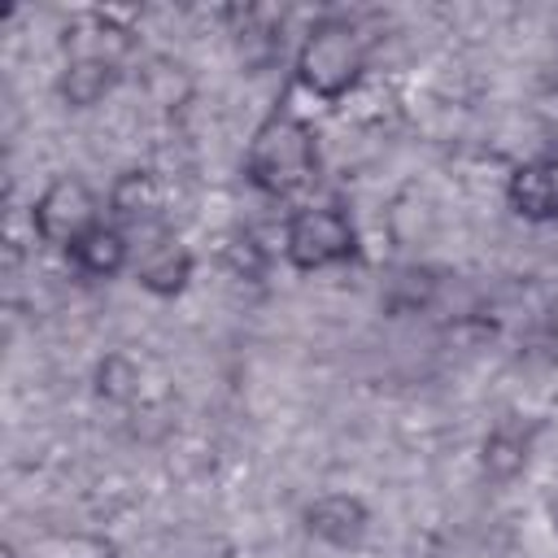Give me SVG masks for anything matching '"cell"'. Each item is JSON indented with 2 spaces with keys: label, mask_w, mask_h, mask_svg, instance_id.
Instances as JSON below:
<instances>
[{
  "label": "cell",
  "mask_w": 558,
  "mask_h": 558,
  "mask_svg": "<svg viewBox=\"0 0 558 558\" xmlns=\"http://www.w3.org/2000/svg\"><path fill=\"white\" fill-rule=\"evenodd\" d=\"M506 201L523 222H558V157H536L514 166Z\"/></svg>",
  "instance_id": "obj_8"
},
{
  "label": "cell",
  "mask_w": 558,
  "mask_h": 558,
  "mask_svg": "<svg viewBox=\"0 0 558 558\" xmlns=\"http://www.w3.org/2000/svg\"><path fill=\"white\" fill-rule=\"evenodd\" d=\"M292 70H296V83H301L310 96H318V100H327V105L344 100V96L357 87L362 70H366V48H362L357 26H353L349 17H331V13L318 17V22L305 31Z\"/></svg>",
  "instance_id": "obj_2"
},
{
  "label": "cell",
  "mask_w": 558,
  "mask_h": 558,
  "mask_svg": "<svg viewBox=\"0 0 558 558\" xmlns=\"http://www.w3.org/2000/svg\"><path fill=\"white\" fill-rule=\"evenodd\" d=\"M480 466H484L488 480L510 484V480L523 475V466H527V436H523L519 427H510V423H497V427L484 436V445H480Z\"/></svg>",
  "instance_id": "obj_11"
},
{
  "label": "cell",
  "mask_w": 558,
  "mask_h": 558,
  "mask_svg": "<svg viewBox=\"0 0 558 558\" xmlns=\"http://www.w3.org/2000/svg\"><path fill=\"white\" fill-rule=\"evenodd\" d=\"M122 78V65L118 61H105V57H65L61 74H57V96L70 105V109H92L100 105Z\"/></svg>",
  "instance_id": "obj_9"
},
{
  "label": "cell",
  "mask_w": 558,
  "mask_h": 558,
  "mask_svg": "<svg viewBox=\"0 0 558 558\" xmlns=\"http://www.w3.org/2000/svg\"><path fill=\"white\" fill-rule=\"evenodd\" d=\"M301 523H305V532L318 536L323 545L357 549V545L366 541V532H371V510H366V501L353 497V493H323V497H314V501L305 506Z\"/></svg>",
  "instance_id": "obj_5"
},
{
  "label": "cell",
  "mask_w": 558,
  "mask_h": 558,
  "mask_svg": "<svg viewBox=\"0 0 558 558\" xmlns=\"http://www.w3.org/2000/svg\"><path fill=\"white\" fill-rule=\"evenodd\" d=\"M318 166V135L292 105L270 109L244 153V179L270 201H292L314 187Z\"/></svg>",
  "instance_id": "obj_1"
},
{
  "label": "cell",
  "mask_w": 558,
  "mask_h": 558,
  "mask_svg": "<svg viewBox=\"0 0 558 558\" xmlns=\"http://www.w3.org/2000/svg\"><path fill=\"white\" fill-rule=\"evenodd\" d=\"M105 205H109V222L113 227H122V231H153L161 222L166 196H161V183H157L153 170L131 166V170L113 174Z\"/></svg>",
  "instance_id": "obj_6"
},
{
  "label": "cell",
  "mask_w": 558,
  "mask_h": 558,
  "mask_svg": "<svg viewBox=\"0 0 558 558\" xmlns=\"http://www.w3.org/2000/svg\"><path fill=\"white\" fill-rule=\"evenodd\" d=\"M70 262L78 275L87 279H113L131 266V235L113 222H96L74 248H70Z\"/></svg>",
  "instance_id": "obj_10"
},
{
  "label": "cell",
  "mask_w": 558,
  "mask_h": 558,
  "mask_svg": "<svg viewBox=\"0 0 558 558\" xmlns=\"http://www.w3.org/2000/svg\"><path fill=\"white\" fill-rule=\"evenodd\" d=\"M196 270V257L187 244H179L170 231H153V240L140 248V262H135V283L153 296H179L187 288Z\"/></svg>",
  "instance_id": "obj_7"
},
{
  "label": "cell",
  "mask_w": 558,
  "mask_h": 558,
  "mask_svg": "<svg viewBox=\"0 0 558 558\" xmlns=\"http://www.w3.org/2000/svg\"><path fill=\"white\" fill-rule=\"evenodd\" d=\"M96 222H105L100 218V201H96V192L78 174L48 179V187L31 205V231L48 248H65L70 253Z\"/></svg>",
  "instance_id": "obj_4"
},
{
  "label": "cell",
  "mask_w": 558,
  "mask_h": 558,
  "mask_svg": "<svg viewBox=\"0 0 558 558\" xmlns=\"http://www.w3.org/2000/svg\"><path fill=\"white\" fill-rule=\"evenodd\" d=\"M92 388H96L100 401H113V405L131 401V397L140 392V366H135V357H126V353H105V357L96 362Z\"/></svg>",
  "instance_id": "obj_12"
},
{
  "label": "cell",
  "mask_w": 558,
  "mask_h": 558,
  "mask_svg": "<svg viewBox=\"0 0 558 558\" xmlns=\"http://www.w3.org/2000/svg\"><path fill=\"white\" fill-rule=\"evenodd\" d=\"M545 327H549V336L558 340V288H554V296L545 301Z\"/></svg>",
  "instance_id": "obj_14"
},
{
  "label": "cell",
  "mask_w": 558,
  "mask_h": 558,
  "mask_svg": "<svg viewBox=\"0 0 558 558\" xmlns=\"http://www.w3.org/2000/svg\"><path fill=\"white\" fill-rule=\"evenodd\" d=\"M222 257H227V266L240 275V279H262L266 275V248L257 244V235H248V231H235L227 244H222Z\"/></svg>",
  "instance_id": "obj_13"
},
{
  "label": "cell",
  "mask_w": 558,
  "mask_h": 558,
  "mask_svg": "<svg viewBox=\"0 0 558 558\" xmlns=\"http://www.w3.org/2000/svg\"><path fill=\"white\" fill-rule=\"evenodd\" d=\"M357 248V227L344 205H301L283 222V257L292 270H327L353 262Z\"/></svg>",
  "instance_id": "obj_3"
}]
</instances>
